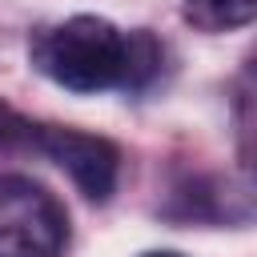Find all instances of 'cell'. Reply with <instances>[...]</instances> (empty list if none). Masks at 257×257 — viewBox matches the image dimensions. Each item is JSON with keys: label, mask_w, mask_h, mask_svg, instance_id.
I'll list each match as a JSON object with an SVG mask.
<instances>
[{"label": "cell", "mask_w": 257, "mask_h": 257, "mask_svg": "<svg viewBox=\"0 0 257 257\" xmlns=\"http://www.w3.org/2000/svg\"><path fill=\"white\" fill-rule=\"evenodd\" d=\"M32 64L68 92H137L161 72V44L145 28H116L104 16H72L48 24L28 44Z\"/></svg>", "instance_id": "6da1fadb"}, {"label": "cell", "mask_w": 257, "mask_h": 257, "mask_svg": "<svg viewBox=\"0 0 257 257\" xmlns=\"http://www.w3.org/2000/svg\"><path fill=\"white\" fill-rule=\"evenodd\" d=\"M64 245V205L32 177L0 173V257H60Z\"/></svg>", "instance_id": "7a4b0ae2"}, {"label": "cell", "mask_w": 257, "mask_h": 257, "mask_svg": "<svg viewBox=\"0 0 257 257\" xmlns=\"http://www.w3.org/2000/svg\"><path fill=\"white\" fill-rule=\"evenodd\" d=\"M32 149L52 157L88 201H108L112 197L116 173H120V153H116L112 141L80 133V128H64V124H36L32 128Z\"/></svg>", "instance_id": "3957f363"}, {"label": "cell", "mask_w": 257, "mask_h": 257, "mask_svg": "<svg viewBox=\"0 0 257 257\" xmlns=\"http://www.w3.org/2000/svg\"><path fill=\"white\" fill-rule=\"evenodd\" d=\"M257 16V0H185V20L201 32L245 28Z\"/></svg>", "instance_id": "277c9868"}, {"label": "cell", "mask_w": 257, "mask_h": 257, "mask_svg": "<svg viewBox=\"0 0 257 257\" xmlns=\"http://www.w3.org/2000/svg\"><path fill=\"white\" fill-rule=\"evenodd\" d=\"M32 128H36V120L20 116L8 100H0V153H12V149H32Z\"/></svg>", "instance_id": "5b68a950"}, {"label": "cell", "mask_w": 257, "mask_h": 257, "mask_svg": "<svg viewBox=\"0 0 257 257\" xmlns=\"http://www.w3.org/2000/svg\"><path fill=\"white\" fill-rule=\"evenodd\" d=\"M145 257H181V253H169V249H165V253H145Z\"/></svg>", "instance_id": "8992f818"}]
</instances>
